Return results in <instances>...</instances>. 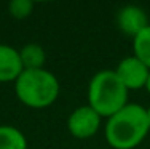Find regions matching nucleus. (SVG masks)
<instances>
[{
    "mask_svg": "<svg viewBox=\"0 0 150 149\" xmlns=\"http://www.w3.org/2000/svg\"><path fill=\"white\" fill-rule=\"evenodd\" d=\"M61 85L53 72L43 69H24L15 80L16 98L30 109H46L58 99Z\"/></svg>",
    "mask_w": 150,
    "mask_h": 149,
    "instance_id": "f03ea898",
    "label": "nucleus"
},
{
    "mask_svg": "<svg viewBox=\"0 0 150 149\" xmlns=\"http://www.w3.org/2000/svg\"><path fill=\"white\" fill-rule=\"evenodd\" d=\"M19 58L24 69H43L46 63V53L42 45L27 43L19 50Z\"/></svg>",
    "mask_w": 150,
    "mask_h": 149,
    "instance_id": "6e6552de",
    "label": "nucleus"
},
{
    "mask_svg": "<svg viewBox=\"0 0 150 149\" xmlns=\"http://www.w3.org/2000/svg\"><path fill=\"white\" fill-rule=\"evenodd\" d=\"M101 120L102 117L91 106L85 104L70 112L67 119V130L77 140H88L99 132Z\"/></svg>",
    "mask_w": 150,
    "mask_h": 149,
    "instance_id": "20e7f679",
    "label": "nucleus"
},
{
    "mask_svg": "<svg viewBox=\"0 0 150 149\" xmlns=\"http://www.w3.org/2000/svg\"><path fill=\"white\" fill-rule=\"evenodd\" d=\"M147 117H149V125H150V106L147 108Z\"/></svg>",
    "mask_w": 150,
    "mask_h": 149,
    "instance_id": "ddd939ff",
    "label": "nucleus"
},
{
    "mask_svg": "<svg viewBox=\"0 0 150 149\" xmlns=\"http://www.w3.org/2000/svg\"><path fill=\"white\" fill-rule=\"evenodd\" d=\"M133 56L150 69V24L133 38Z\"/></svg>",
    "mask_w": 150,
    "mask_h": 149,
    "instance_id": "9d476101",
    "label": "nucleus"
},
{
    "mask_svg": "<svg viewBox=\"0 0 150 149\" xmlns=\"http://www.w3.org/2000/svg\"><path fill=\"white\" fill-rule=\"evenodd\" d=\"M117 24H118V29L123 32L125 35H129V37H136L142 29L149 26V18L147 13L141 8V6L136 5H125L118 10V15H117Z\"/></svg>",
    "mask_w": 150,
    "mask_h": 149,
    "instance_id": "423d86ee",
    "label": "nucleus"
},
{
    "mask_svg": "<svg viewBox=\"0 0 150 149\" xmlns=\"http://www.w3.org/2000/svg\"><path fill=\"white\" fill-rule=\"evenodd\" d=\"M115 74L118 76V79L126 87L128 91L141 90V88H145V85H147L150 69L142 61H139L136 56H126L118 63Z\"/></svg>",
    "mask_w": 150,
    "mask_h": 149,
    "instance_id": "39448f33",
    "label": "nucleus"
},
{
    "mask_svg": "<svg viewBox=\"0 0 150 149\" xmlns=\"http://www.w3.org/2000/svg\"><path fill=\"white\" fill-rule=\"evenodd\" d=\"M129 91L126 90L115 71L104 69L96 72L88 83V106L102 119H109L128 104Z\"/></svg>",
    "mask_w": 150,
    "mask_h": 149,
    "instance_id": "7ed1b4c3",
    "label": "nucleus"
},
{
    "mask_svg": "<svg viewBox=\"0 0 150 149\" xmlns=\"http://www.w3.org/2000/svg\"><path fill=\"white\" fill-rule=\"evenodd\" d=\"M150 132L147 108L128 103L125 108L109 117L104 127L105 141L112 149H134Z\"/></svg>",
    "mask_w": 150,
    "mask_h": 149,
    "instance_id": "f257e3e1",
    "label": "nucleus"
},
{
    "mask_svg": "<svg viewBox=\"0 0 150 149\" xmlns=\"http://www.w3.org/2000/svg\"><path fill=\"white\" fill-rule=\"evenodd\" d=\"M0 149H27V138L13 125H0Z\"/></svg>",
    "mask_w": 150,
    "mask_h": 149,
    "instance_id": "1a4fd4ad",
    "label": "nucleus"
},
{
    "mask_svg": "<svg viewBox=\"0 0 150 149\" xmlns=\"http://www.w3.org/2000/svg\"><path fill=\"white\" fill-rule=\"evenodd\" d=\"M23 71L24 67L19 58V50L0 43V83H15Z\"/></svg>",
    "mask_w": 150,
    "mask_h": 149,
    "instance_id": "0eeeda50",
    "label": "nucleus"
},
{
    "mask_svg": "<svg viewBox=\"0 0 150 149\" xmlns=\"http://www.w3.org/2000/svg\"><path fill=\"white\" fill-rule=\"evenodd\" d=\"M145 90H147V93L150 95V74H149V79H147V85H145Z\"/></svg>",
    "mask_w": 150,
    "mask_h": 149,
    "instance_id": "f8f14e48",
    "label": "nucleus"
},
{
    "mask_svg": "<svg viewBox=\"0 0 150 149\" xmlns=\"http://www.w3.org/2000/svg\"><path fill=\"white\" fill-rule=\"evenodd\" d=\"M34 2L30 0H13L8 3V11L15 19H26L34 11Z\"/></svg>",
    "mask_w": 150,
    "mask_h": 149,
    "instance_id": "9b49d317",
    "label": "nucleus"
}]
</instances>
